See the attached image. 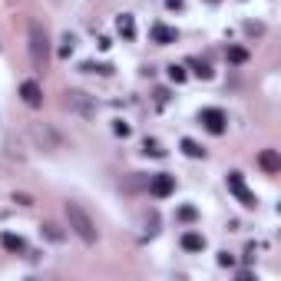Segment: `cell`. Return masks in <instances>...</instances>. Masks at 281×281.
Instances as JSON below:
<instances>
[{"label":"cell","mask_w":281,"mask_h":281,"mask_svg":"<svg viewBox=\"0 0 281 281\" xmlns=\"http://www.w3.org/2000/svg\"><path fill=\"white\" fill-rule=\"evenodd\" d=\"M225 182H228V192L235 195V199H238L245 208H255V205H258V199L248 192V185H245V175H241V172H228Z\"/></svg>","instance_id":"cell-3"},{"label":"cell","mask_w":281,"mask_h":281,"mask_svg":"<svg viewBox=\"0 0 281 281\" xmlns=\"http://www.w3.org/2000/svg\"><path fill=\"white\" fill-rule=\"evenodd\" d=\"M66 106L76 109V113H83V116H93V113H96V106H93L86 99V93H80V89H70V93H66Z\"/></svg>","instance_id":"cell-6"},{"label":"cell","mask_w":281,"mask_h":281,"mask_svg":"<svg viewBox=\"0 0 281 281\" xmlns=\"http://www.w3.org/2000/svg\"><path fill=\"white\" fill-rule=\"evenodd\" d=\"M228 63H245V60H248V50H245V46H228Z\"/></svg>","instance_id":"cell-18"},{"label":"cell","mask_w":281,"mask_h":281,"mask_svg":"<svg viewBox=\"0 0 281 281\" xmlns=\"http://www.w3.org/2000/svg\"><path fill=\"white\" fill-rule=\"evenodd\" d=\"M142 152H146V156H152V159H165V149H162L156 139H146V142H142Z\"/></svg>","instance_id":"cell-15"},{"label":"cell","mask_w":281,"mask_h":281,"mask_svg":"<svg viewBox=\"0 0 281 281\" xmlns=\"http://www.w3.org/2000/svg\"><path fill=\"white\" fill-rule=\"evenodd\" d=\"M258 165H261V169H265L268 175H275V172L281 169V156H278L275 149H261V156H258Z\"/></svg>","instance_id":"cell-9"},{"label":"cell","mask_w":281,"mask_h":281,"mask_svg":"<svg viewBox=\"0 0 281 281\" xmlns=\"http://www.w3.org/2000/svg\"><path fill=\"white\" fill-rule=\"evenodd\" d=\"M189 66H195V70H192L195 76H202V80H212V66H208L205 60H189Z\"/></svg>","instance_id":"cell-17"},{"label":"cell","mask_w":281,"mask_h":281,"mask_svg":"<svg viewBox=\"0 0 281 281\" xmlns=\"http://www.w3.org/2000/svg\"><path fill=\"white\" fill-rule=\"evenodd\" d=\"M179 218H182V222H195V218H199V212H195L192 205H182V208H179Z\"/></svg>","instance_id":"cell-22"},{"label":"cell","mask_w":281,"mask_h":281,"mask_svg":"<svg viewBox=\"0 0 281 281\" xmlns=\"http://www.w3.org/2000/svg\"><path fill=\"white\" fill-rule=\"evenodd\" d=\"M80 70H83V73H113V66H106V63H93V60L80 63Z\"/></svg>","instance_id":"cell-19"},{"label":"cell","mask_w":281,"mask_h":281,"mask_svg":"<svg viewBox=\"0 0 281 281\" xmlns=\"http://www.w3.org/2000/svg\"><path fill=\"white\" fill-rule=\"evenodd\" d=\"M73 43H76V37H73V33H66V37H63V46H60V56H63V60H70V53H73Z\"/></svg>","instance_id":"cell-20"},{"label":"cell","mask_w":281,"mask_h":281,"mask_svg":"<svg viewBox=\"0 0 281 281\" xmlns=\"http://www.w3.org/2000/svg\"><path fill=\"white\" fill-rule=\"evenodd\" d=\"M66 222H70V228H73L76 235H80V241L83 245H96V238H99V232H96V222L89 218V212L80 202H66Z\"/></svg>","instance_id":"cell-1"},{"label":"cell","mask_w":281,"mask_h":281,"mask_svg":"<svg viewBox=\"0 0 281 281\" xmlns=\"http://www.w3.org/2000/svg\"><path fill=\"white\" fill-rule=\"evenodd\" d=\"M218 265H222V268H232V265H235V255L222 251V255H218Z\"/></svg>","instance_id":"cell-25"},{"label":"cell","mask_w":281,"mask_h":281,"mask_svg":"<svg viewBox=\"0 0 281 281\" xmlns=\"http://www.w3.org/2000/svg\"><path fill=\"white\" fill-rule=\"evenodd\" d=\"M179 146H182V152L189 156V159H205V149H202V146H199L195 139H182Z\"/></svg>","instance_id":"cell-13"},{"label":"cell","mask_w":281,"mask_h":281,"mask_svg":"<svg viewBox=\"0 0 281 281\" xmlns=\"http://www.w3.org/2000/svg\"><path fill=\"white\" fill-rule=\"evenodd\" d=\"M20 96H23V103H27V106H43V89H40V83H37V80H27V83H23L20 86Z\"/></svg>","instance_id":"cell-7"},{"label":"cell","mask_w":281,"mask_h":281,"mask_svg":"<svg viewBox=\"0 0 281 281\" xmlns=\"http://www.w3.org/2000/svg\"><path fill=\"white\" fill-rule=\"evenodd\" d=\"M185 76H189V73H185V66H169V80H172V83H185Z\"/></svg>","instance_id":"cell-21"},{"label":"cell","mask_w":281,"mask_h":281,"mask_svg":"<svg viewBox=\"0 0 281 281\" xmlns=\"http://www.w3.org/2000/svg\"><path fill=\"white\" fill-rule=\"evenodd\" d=\"M149 192L156 195V199H165V195H172V192H175V175H169V172L152 175V179H149Z\"/></svg>","instance_id":"cell-5"},{"label":"cell","mask_w":281,"mask_h":281,"mask_svg":"<svg viewBox=\"0 0 281 281\" xmlns=\"http://www.w3.org/2000/svg\"><path fill=\"white\" fill-rule=\"evenodd\" d=\"M0 245H3V251H13V255L27 248V241H23L20 235H13V232H3V235H0Z\"/></svg>","instance_id":"cell-11"},{"label":"cell","mask_w":281,"mask_h":281,"mask_svg":"<svg viewBox=\"0 0 281 281\" xmlns=\"http://www.w3.org/2000/svg\"><path fill=\"white\" fill-rule=\"evenodd\" d=\"M13 202H17V205H33V199L27 192H13Z\"/></svg>","instance_id":"cell-24"},{"label":"cell","mask_w":281,"mask_h":281,"mask_svg":"<svg viewBox=\"0 0 281 281\" xmlns=\"http://www.w3.org/2000/svg\"><path fill=\"white\" fill-rule=\"evenodd\" d=\"M27 33H30V60L37 66H43L46 56H50V37H46V30L37 20L30 23V30H27Z\"/></svg>","instance_id":"cell-2"},{"label":"cell","mask_w":281,"mask_h":281,"mask_svg":"<svg viewBox=\"0 0 281 281\" xmlns=\"http://www.w3.org/2000/svg\"><path fill=\"white\" fill-rule=\"evenodd\" d=\"M169 103V89H156V106H165Z\"/></svg>","instance_id":"cell-26"},{"label":"cell","mask_w":281,"mask_h":281,"mask_svg":"<svg viewBox=\"0 0 281 281\" xmlns=\"http://www.w3.org/2000/svg\"><path fill=\"white\" fill-rule=\"evenodd\" d=\"M152 43H159V46H165V43H175V27H165V23H152Z\"/></svg>","instance_id":"cell-8"},{"label":"cell","mask_w":281,"mask_h":281,"mask_svg":"<svg viewBox=\"0 0 281 281\" xmlns=\"http://www.w3.org/2000/svg\"><path fill=\"white\" fill-rule=\"evenodd\" d=\"M199 119H202V126H205L212 136H222V132H225V122H228V116L222 113V109H215V106L202 109V113H199Z\"/></svg>","instance_id":"cell-4"},{"label":"cell","mask_w":281,"mask_h":281,"mask_svg":"<svg viewBox=\"0 0 281 281\" xmlns=\"http://www.w3.org/2000/svg\"><path fill=\"white\" fill-rule=\"evenodd\" d=\"M113 132H116V136H122V139H126V136H129V122H122V119H119L116 126H113Z\"/></svg>","instance_id":"cell-23"},{"label":"cell","mask_w":281,"mask_h":281,"mask_svg":"<svg viewBox=\"0 0 281 281\" xmlns=\"http://www.w3.org/2000/svg\"><path fill=\"white\" fill-rule=\"evenodd\" d=\"M182 248L185 251H202V248H205V235H199V232H185V235H182Z\"/></svg>","instance_id":"cell-12"},{"label":"cell","mask_w":281,"mask_h":281,"mask_svg":"<svg viewBox=\"0 0 281 281\" xmlns=\"http://www.w3.org/2000/svg\"><path fill=\"white\" fill-rule=\"evenodd\" d=\"M40 232H43L46 238H50V241H63V232H60V225H56V222H43V225H40Z\"/></svg>","instance_id":"cell-14"},{"label":"cell","mask_w":281,"mask_h":281,"mask_svg":"<svg viewBox=\"0 0 281 281\" xmlns=\"http://www.w3.org/2000/svg\"><path fill=\"white\" fill-rule=\"evenodd\" d=\"M165 3H169V7H182V0H165Z\"/></svg>","instance_id":"cell-27"},{"label":"cell","mask_w":281,"mask_h":281,"mask_svg":"<svg viewBox=\"0 0 281 281\" xmlns=\"http://www.w3.org/2000/svg\"><path fill=\"white\" fill-rule=\"evenodd\" d=\"M116 30L122 40H132L136 37V20H132V13H119L116 17Z\"/></svg>","instance_id":"cell-10"},{"label":"cell","mask_w":281,"mask_h":281,"mask_svg":"<svg viewBox=\"0 0 281 281\" xmlns=\"http://www.w3.org/2000/svg\"><path fill=\"white\" fill-rule=\"evenodd\" d=\"M33 139H37V142H50V146H53V149H56V146H60V136H53V132H50V129H40V126H33Z\"/></svg>","instance_id":"cell-16"}]
</instances>
